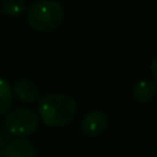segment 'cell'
<instances>
[{"label": "cell", "instance_id": "cell-6", "mask_svg": "<svg viewBox=\"0 0 157 157\" xmlns=\"http://www.w3.org/2000/svg\"><path fill=\"white\" fill-rule=\"evenodd\" d=\"M3 155L4 157H36V147L30 141L19 138L10 142Z\"/></svg>", "mask_w": 157, "mask_h": 157}, {"label": "cell", "instance_id": "cell-10", "mask_svg": "<svg viewBox=\"0 0 157 157\" xmlns=\"http://www.w3.org/2000/svg\"><path fill=\"white\" fill-rule=\"evenodd\" d=\"M152 75H153V77H155L156 86H157V55L152 59Z\"/></svg>", "mask_w": 157, "mask_h": 157}, {"label": "cell", "instance_id": "cell-3", "mask_svg": "<svg viewBox=\"0 0 157 157\" xmlns=\"http://www.w3.org/2000/svg\"><path fill=\"white\" fill-rule=\"evenodd\" d=\"M6 130L11 134V135L24 136L32 135L39 127V117L33 110L26 108H18L8 113L7 119H6Z\"/></svg>", "mask_w": 157, "mask_h": 157}, {"label": "cell", "instance_id": "cell-4", "mask_svg": "<svg viewBox=\"0 0 157 157\" xmlns=\"http://www.w3.org/2000/svg\"><path fill=\"white\" fill-rule=\"evenodd\" d=\"M108 114L105 112L94 109L84 116L81 121V131L87 136H98L105 132L108 128Z\"/></svg>", "mask_w": 157, "mask_h": 157}, {"label": "cell", "instance_id": "cell-7", "mask_svg": "<svg viewBox=\"0 0 157 157\" xmlns=\"http://www.w3.org/2000/svg\"><path fill=\"white\" fill-rule=\"evenodd\" d=\"M14 91H15L17 97L24 102H35L39 97V90L33 81L28 80V78H18L14 83Z\"/></svg>", "mask_w": 157, "mask_h": 157}, {"label": "cell", "instance_id": "cell-5", "mask_svg": "<svg viewBox=\"0 0 157 157\" xmlns=\"http://www.w3.org/2000/svg\"><path fill=\"white\" fill-rule=\"evenodd\" d=\"M131 94L135 101L141 103H147L156 97L157 94V86L152 80L147 78H142V80L136 81L131 88Z\"/></svg>", "mask_w": 157, "mask_h": 157}, {"label": "cell", "instance_id": "cell-2", "mask_svg": "<svg viewBox=\"0 0 157 157\" xmlns=\"http://www.w3.org/2000/svg\"><path fill=\"white\" fill-rule=\"evenodd\" d=\"M26 18L30 28L46 33L58 29L62 25L65 11L63 6L58 2H37L28 8Z\"/></svg>", "mask_w": 157, "mask_h": 157}, {"label": "cell", "instance_id": "cell-9", "mask_svg": "<svg viewBox=\"0 0 157 157\" xmlns=\"http://www.w3.org/2000/svg\"><path fill=\"white\" fill-rule=\"evenodd\" d=\"M26 4L22 0H4V2L0 4V10L3 14L10 17H15L19 15L22 11L25 10Z\"/></svg>", "mask_w": 157, "mask_h": 157}, {"label": "cell", "instance_id": "cell-1", "mask_svg": "<svg viewBox=\"0 0 157 157\" xmlns=\"http://www.w3.org/2000/svg\"><path fill=\"white\" fill-rule=\"evenodd\" d=\"M76 112V101L66 94L46 95L39 103V116L41 121L51 128H61L68 125L75 119Z\"/></svg>", "mask_w": 157, "mask_h": 157}, {"label": "cell", "instance_id": "cell-8", "mask_svg": "<svg viewBox=\"0 0 157 157\" xmlns=\"http://www.w3.org/2000/svg\"><path fill=\"white\" fill-rule=\"evenodd\" d=\"M13 105V88L4 77H0V116L6 114Z\"/></svg>", "mask_w": 157, "mask_h": 157}]
</instances>
